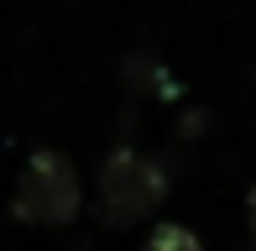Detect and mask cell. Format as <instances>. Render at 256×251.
<instances>
[{"instance_id": "obj_2", "label": "cell", "mask_w": 256, "mask_h": 251, "mask_svg": "<svg viewBox=\"0 0 256 251\" xmlns=\"http://www.w3.org/2000/svg\"><path fill=\"white\" fill-rule=\"evenodd\" d=\"M168 199V168L142 146H110L100 162V214L110 225L146 220Z\"/></svg>"}, {"instance_id": "obj_4", "label": "cell", "mask_w": 256, "mask_h": 251, "mask_svg": "<svg viewBox=\"0 0 256 251\" xmlns=\"http://www.w3.org/2000/svg\"><path fill=\"white\" fill-rule=\"evenodd\" d=\"M246 230H251V241H256V184L246 188Z\"/></svg>"}, {"instance_id": "obj_3", "label": "cell", "mask_w": 256, "mask_h": 251, "mask_svg": "<svg viewBox=\"0 0 256 251\" xmlns=\"http://www.w3.org/2000/svg\"><path fill=\"white\" fill-rule=\"evenodd\" d=\"M142 251H204V241L188 230V225L162 220V225H152V236L142 241Z\"/></svg>"}, {"instance_id": "obj_1", "label": "cell", "mask_w": 256, "mask_h": 251, "mask_svg": "<svg viewBox=\"0 0 256 251\" xmlns=\"http://www.w3.org/2000/svg\"><path fill=\"white\" fill-rule=\"evenodd\" d=\"M10 210L26 225H68V220H78L84 184H78L74 157L58 152V146H37V152L26 157V168H21V178H16Z\"/></svg>"}]
</instances>
